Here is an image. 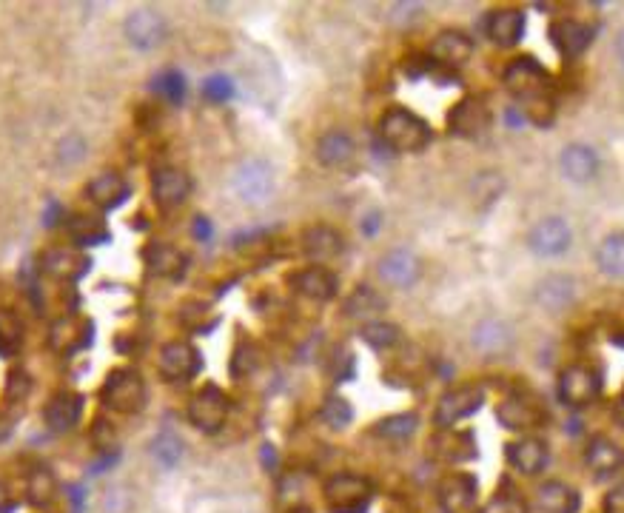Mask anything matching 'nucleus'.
<instances>
[{"instance_id":"f257e3e1","label":"nucleus","mask_w":624,"mask_h":513,"mask_svg":"<svg viewBox=\"0 0 624 513\" xmlns=\"http://www.w3.org/2000/svg\"><path fill=\"white\" fill-rule=\"evenodd\" d=\"M502 83L519 100V112L525 114L528 123L542 126V129L553 123V117H556V89L553 86L556 83L536 57H513L502 72Z\"/></svg>"},{"instance_id":"f03ea898","label":"nucleus","mask_w":624,"mask_h":513,"mask_svg":"<svg viewBox=\"0 0 624 513\" xmlns=\"http://www.w3.org/2000/svg\"><path fill=\"white\" fill-rule=\"evenodd\" d=\"M377 134L385 149L397 154H419L425 152L434 140V129L428 120L419 114L405 109V106H391L388 112L379 117Z\"/></svg>"},{"instance_id":"7ed1b4c3","label":"nucleus","mask_w":624,"mask_h":513,"mask_svg":"<svg viewBox=\"0 0 624 513\" xmlns=\"http://www.w3.org/2000/svg\"><path fill=\"white\" fill-rule=\"evenodd\" d=\"M100 399L114 414H140L149 402V385L137 368H114L103 382Z\"/></svg>"},{"instance_id":"20e7f679","label":"nucleus","mask_w":624,"mask_h":513,"mask_svg":"<svg viewBox=\"0 0 624 513\" xmlns=\"http://www.w3.org/2000/svg\"><path fill=\"white\" fill-rule=\"evenodd\" d=\"M322 496H325L328 513H368L371 499H374V482L360 474L342 471L325 479Z\"/></svg>"},{"instance_id":"39448f33","label":"nucleus","mask_w":624,"mask_h":513,"mask_svg":"<svg viewBox=\"0 0 624 513\" xmlns=\"http://www.w3.org/2000/svg\"><path fill=\"white\" fill-rule=\"evenodd\" d=\"M559 399L570 411H585L596 399L602 397V374L585 365V362H573L562 374H559Z\"/></svg>"},{"instance_id":"423d86ee","label":"nucleus","mask_w":624,"mask_h":513,"mask_svg":"<svg viewBox=\"0 0 624 513\" xmlns=\"http://www.w3.org/2000/svg\"><path fill=\"white\" fill-rule=\"evenodd\" d=\"M231 189L240 203L246 206H263L274 194V169L265 163L263 157H246L237 163L231 174Z\"/></svg>"},{"instance_id":"0eeeda50","label":"nucleus","mask_w":624,"mask_h":513,"mask_svg":"<svg viewBox=\"0 0 624 513\" xmlns=\"http://www.w3.org/2000/svg\"><path fill=\"white\" fill-rule=\"evenodd\" d=\"M482 405H485V388L479 382L456 385L451 391H445L436 402L434 425L439 431H451L456 422L473 417Z\"/></svg>"},{"instance_id":"6e6552de","label":"nucleus","mask_w":624,"mask_h":513,"mask_svg":"<svg viewBox=\"0 0 624 513\" xmlns=\"http://www.w3.org/2000/svg\"><path fill=\"white\" fill-rule=\"evenodd\" d=\"M231 417V397L220 385L200 388L189 402V422L203 434H220Z\"/></svg>"},{"instance_id":"1a4fd4ad","label":"nucleus","mask_w":624,"mask_h":513,"mask_svg":"<svg viewBox=\"0 0 624 513\" xmlns=\"http://www.w3.org/2000/svg\"><path fill=\"white\" fill-rule=\"evenodd\" d=\"M123 38L137 52H154L169 38V23L152 6H137L123 20Z\"/></svg>"},{"instance_id":"9d476101","label":"nucleus","mask_w":624,"mask_h":513,"mask_svg":"<svg viewBox=\"0 0 624 513\" xmlns=\"http://www.w3.org/2000/svg\"><path fill=\"white\" fill-rule=\"evenodd\" d=\"M493 112L482 95H468L456 103L448 114V132L462 140H479L491 132Z\"/></svg>"},{"instance_id":"9b49d317","label":"nucleus","mask_w":624,"mask_h":513,"mask_svg":"<svg viewBox=\"0 0 624 513\" xmlns=\"http://www.w3.org/2000/svg\"><path fill=\"white\" fill-rule=\"evenodd\" d=\"M573 246V228L565 217L553 214V217H542L536 226L528 231V248L536 257L545 260H556L562 254H568Z\"/></svg>"},{"instance_id":"f8f14e48","label":"nucleus","mask_w":624,"mask_h":513,"mask_svg":"<svg viewBox=\"0 0 624 513\" xmlns=\"http://www.w3.org/2000/svg\"><path fill=\"white\" fill-rule=\"evenodd\" d=\"M203 368V354L186 340H171L160 348L157 357V371L169 382H189L200 374Z\"/></svg>"},{"instance_id":"ddd939ff","label":"nucleus","mask_w":624,"mask_h":513,"mask_svg":"<svg viewBox=\"0 0 624 513\" xmlns=\"http://www.w3.org/2000/svg\"><path fill=\"white\" fill-rule=\"evenodd\" d=\"M473 52H476V46H473V40L468 38L465 32H459V29H445V32H439V35L431 40V46H428L425 55L434 60L436 69L456 72V69H462V66L471 63Z\"/></svg>"},{"instance_id":"4468645a","label":"nucleus","mask_w":624,"mask_h":513,"mask_svg":"<svg viewBox=\"0 0 624 513\" xmlns=\"http://www.w3.org/2000/svg\"><path fill=\"white\" fill-rule=\"evenodd\" d=\"M516 345V331L508 320L502 317H485L479 323L473 325L471 331V348L479 354V357H505Z\"/></svg>"},{"instance_id":"2eb2a0df","label":"nucleus","mask_w":624,"mask_h":513,"mask_svg":"<svg viewBox=\"0 0 624 513\" xmlns=\"http://www.w3.org/2000/svg\"><path fill=\"white\" fill-rule=\"evenodd\" d=\"M442 513H479V482L473 474L445 476L436 488Z\"/></svg>"},{"instance_id":"dca6fc26","label":"nucleus","mask_w":624,"mask_h":513,"mask_svg":"<svg viewBox=\"0 0 624 513\" xmlns=\"http://www.w3.org/2000/svg\"><path fill=\"white\" fill-rule=\"evenodd\" d=\"M379 280L391 288H414L422 277V260L416 257L411 248L399 246L391 248L388 254H382L377 266Z\"/></svg>"},{"instance_id":"f3484780","label":"nucleus","mask_w":624,"mask_h":513,"mask_svg":"<svg viewBox=\"0 0 624 513\" xmlns=\"http://www.w3.org/2000/svg\"><path fill=\"white\" fill-rule=\"evenodd\" d=\"M288 285L314 303H331L340 291V277L325 266H305L288 277Z\"/></svg>"},{"instance_id":"a211bd4d","label":"nucleus","mask_w":624,"mask_h":513,"mask_svg":"<svg viewBox=\"0 0 624 513\" xmlns=\"http://www.w3.org/2000/svg\"><path fill=\"white\" fill-rule=\"evenodd\" d=\"M191 189H194L191 177L183 169H177V166H163V169L154 171L152 197L163 211L180 209L191 197Z\"/></svg>"},{"instance_id":"6ab92c4d","label":"nucleus","mask_w":624,"mask_h":513,"mask_svg":"<svg viewBox=\"0 0 624 513\" xmlns=\"http://www.w3.org/2000/svg\"><path fill=\"white\" fill-rule=\"evenodd\" d=\"M576 294H579V285L570 274H548L533 288V303L545 314H562L576 303Z\"/></svg>"},{"instance_id":"aec40b11","label":"nucleus","mask_w":624,"mask_h":513,"mask_svg":"<svg viewBox=\"0 0 624 513\" xmlns=\"http://www.w3.org/2000/svg\"><path fill=\"white\" fill-rule=\"evenodd\" d=\"M496 419L505 431H513V434H528L533 428L542 425V408L528 397H519V394H511L505 397L499 405H496Z\"/></svg>"},{"instance_id":"412c9836","label":"nucleus","mask_w":624,"mask_h":513,"mask_svg":"<svg viewBox=\"0 0 624 513\" xmlns=\"http://www.w3.org/2000/svg\"><path fill=\"white\" fill-rule=\"evenodd\" d=\"M559 166H562L565 180L576 183V186H587V183H593L599 177L602 160H599V152L593 146H587V143H568L562 149Z\"/></svg>"},{"instance_id":"4be33fe9","label":"nucleus","mask_w":624,"mask_h":513,"mask_svg":"<svg viewBox=\"0 0 624 513\" xmlns=\"http://www.w3.org/2000/svg\"><path fill=\"white\" fill-rule=\"evenodd\" d=\"M596 38V29L582 20L562 18L550 23V40L556 46V52L565 57H582L590 49V43Z\"/></svg>"},{"instance_id":"5701e85b","label":"nucleus","mask_w":624,"mask_h":513,"mask_svg":"<svg viewBox=\"0 0 624 513\" xmlns=\"http://www.w3.org/2000/svg\"><path fill=\"white\" fill-rule=\"evenodd\" d=\"M505 456H508V462H511V468L516 474L539 476L548 468L550 448L545 439L522 437L505 448Z\"/></svg>"},{"instance_id":"b1692460","label":"nucleus","mask_w":624,"mask_h":513,"mask_svg":"<svg viewBox=\"0 0 624 513\" xmlns=\"http://www.w3.org/2000/svg\"><path fill=\"white\" fill-rule=\"evenodd\" d=\"M83 405L86 399L75 391H57L55 397L46 402L43 408V422L52 434H69L77 428V422L83 417Z\"/></svg>"},{"instance_id":"393cba45","label":"nucleus","mask_w":624,"mask_h":513,"mask_svg":"<svg viewBox=\"0 0 624 513\" xmlns=\"http://www.w3.org/2000/svg\"><path fill=\"white\" fill-rule=\"evenodd\" d=\"M86 194L92 200V206L100 211H114L120 209L129 197H132V186L126 177H120L117 171H100L97 177L89 180Z\"/></svg>"},{"instance_id":"a878e982","label":"nucleus","mask_w":624,"mask_h":513,"mask_svg":"<svg viewBox=\"0 0 624 513\" xmlns=\"http://www.w3.org/2000/svg\"><path fill=\"white\" fill-rule=\"evenodd\" d=\"M40 266L46 274H52L57 280H66V283H77L89 274L92 260L80 251V248H49L43 257H40Z\"/></svg>"},{"instance_id":"bb28decb","label":"nucleus","mask_w":624,"mask_h":513,"mask_svg":"<svg viewBox=\"0 0 624 513\" xmlns=\"http://www.w3.org/2000/svg\"><path fill=\"white\" fill-rule=\"evenodd\" d=\"M525 12L522 9H496L488 15V23H485V32H488V40L499 49H513L519 46V40L525 38Z\"/></svg>"},{"instance_id":"cd10ccee","label":"nucleus","mask_w":624,"mask_h":513,"mask_svg":"<svg viewBox=\"0 0 624 513\" xmlns=\"http://www.w3.org/2000/svg\"><path fill=\"white\" fill-rule=\"evenodd\" d=\"M345 251V240L337 228L311 226L303 231V254L311 260V266H322L337 260Z\"/></svg>"},{"instance_id":"c85d7f7f","label":"nucleus","mask_w":624,"mask_h":513,"mask_svg":"<svg viewBox=\"0 0 624 513\" xmlns=\"http://www.w3.org/2000/svg\"><path fill=\"white\" fill-rule=\"evenodd\" d=\"M354 154H357V143H354L351 134L342 132V129H328L325 134H320V140L314 146V157H317V163L325 166V169H342V166H348L354 160Z\"/></svg>"},{"instance_id":"c756f323","label":"nucleus","mask_w":624,"mask_h":513,"mask_svg":"<svg viewBox=\"0 0 624 513\" xmlns=\"http://www.w3.org/2000/svg\"><path fill=\"white\" fill-rule=\"evenodd\" d=\"M143 263L152 271L154 277L163 280H183L186 268H189V257L180 248L169 246V243H152L143 251Z\"/></svg>"},{"instance_id":"7c9ffc66","label":"nucleus","mask_w":624,"mask_h":513,"mask_svg":"<svg viewBox=\"0 0 624 513\" xmlns=\"http://www.w3.org/2000/svg\"><path fill=\"white\" fill-rule=\"evenodd\" d=\"M385 308H388V300L379 294L377 288H371V285H357V288L348 294V300L342 303V314H345L348 320H360V323L365 325L374 323V320H382Z\"/></svg>"},{"instance_id":"2f4dec72","label":"nucleus","mask_w":624,"mask_h":513,"mask_svg":"<svg viewBox=\"0 0 624 513\" xmlns=\"http://www.w3.org/2000/svg\"><path fill=\"white\" fill-rule=\"evenodd\" d=\"M92 323L89 320H80V317H60L52 331H49V342L57 354H75L83 351L89 342H92Z\"/></svg>"},{"instance_id":"473e14b6","label":"nucleus","mask_w":624,"mask_h":513,"mask_svg":"<svg viewBox=\"0 0 624 513\" xmlns=\"http://www.w3.org/2000/svg\"><path fill=\"white\" fill-rule=\"evenodd\" d=\"M536 508L542 513H579L582 508V496L579 491L568 485V482H559V479H548L542 482V488L536 491Z\"/></svg>"},{"instance_id":"72a5a7b5","label":"nucleus","mask_w":624,"mask_h":513,"mask_svg":"<svg viewBox=\"0 0 624 513\" xmlns=\"http://www.w3.org/2000/svg\"><path fill=\"white\" fill-rule=\"evenodd\" d=\"M585 465L593 476L616 474L624 465V451L610 437H593L587 442Z\"/></svg>"},{"instance_id":"f704fd0d","label":"nucleus","mask_w":624,"mask_h":513,"mask_svg":"<svg viewBox=\"0 0 624 513\" xmlns=\"http://www.w3.org/2000/svg\"><path fill=\"white\" fill-rule=\"evenodd\" d=\"M596 268L613 277V280H622L624 277V231H610L605 240L596 248Z\"/></svg>"},{"instance_id":"c9c22d12","label":"nucleus","mask_w":624,"mask_h":513,"mask_svg":"<svg viewBox=\"0 0 624 513\" xmlns=\"http://www.w3.org/2000/svg\"><path fill=\"white\" fill-rule=\"evenodd\" d=\"M149 451H152V459L160 465V468H163V471H174V468L183 462L186 445H183V439L177 437L171 428H163V431H157V434H154Z\"/></svg>"},{"instance_id":"e433bc0d","label":"nucleus","mask_w":624,"mask_h":513,"mask_svg":"<svg viewBox=\"0 0 624 513\" xmlns=\"http://www.w3.org/2000/svg\"><path fill=\"white\" fill-rule=\"evenodd\" d=\"M66 228H69V237H72L80 248L103 246V243L112 240L109 226L103 223V217H83V214H77V217H72V223Z\"/></svg>"},{"instance_id":"4c0bfd02","label":"nucleus","mask_w":624,"mask_h":513,"mask_svg":"<svg viewBox=\"0 0 624 513\" xmlns=\"http://www.w3.org/2000/svg\"><path fill=\"white\" fill-rule=\"evenodd\" d=\"M60 494V482L49 468H35L26 476V496L35 508H49Z\"/></svg>"},{"instance_id":"58836bf2","label":"nucleus","mask_w":624,"mask_h":513,"mask_svg":"<svg viewBox=\"0 0 624 513\" xmlns=\"http://www.w3.org/2000/svg\"><path fill=\"white\" fill-rule=\"evenodd\" d=\"M152 92L160 100H166L169 106H180L186 100V92H189V83H186V75L180 69H163L157 72L152 80Z\"/></svg>"},{"instance_id":"ea45409f","label":"nucleus","mask_w":624,"mask_h":513,"mask_svg":"<svg viewBox=\"0 0 624 513\" xmlns=\"http://www.w3.org/2000/svg\"><path fill=\"white\" fill-rule=\"evenodd\" d=\"M23 323L12 308H0V357L12 360L23 348Z\"/></svg>"},{"instance_id":"a19ab883","label":"nucleus","mask_w":624,"mask_h":513,"mask_svg":"<svg viewBox=\"0 0 624 513\" xmlns=\"http://www.w3.org/2000/svg\"><path fill=\"white\" fill-rule=\"evenodd\" d=\"M419 428V417L414 411H405V414H391V417L379 419L374 425V437L388 439V442H405L411 439Z\"/></svg>"},{"instance_id":"79ce46f5","label":"nucleus","mask_w":624,"mask_h":513,"mask_svg":"<svg viewBox=\"0 0 624 513\" xmlns=\"http://www.w3.org/2000/svg\"><path fill=\"white\" fill-rule=\"evenodd\" d=\"M360 337L365 345H371L374 351H391L402 342V328L388 320H374V323H365L360 328Z\"/></svg>"},{"instance_id":"37998d69","label":"nucleus","mask_w":624,"mask_h":513,"mask_svg":"<svg viewBox=\"0 0 624 513\" xmlns=\"http://www.w3.org/2000/svg\"><path fill=\"white\" fill-rule=\"evenodd\" d=\"M320 419L328 428H334V431H345L354 422V408L340 394H328L320 405Z\"/></svg>"},{"instance_id":"c03bdc74","label":"nucleus","mask_w":624,"mask_h":513,"mask_svg":"<svg viewBox=\"0 0 624 513\" xmlns=\"http://www.w3.org/2000/svg\"><path fill=\"white\" fill-rule=\"evenodd\" d=\"M436 448H445L442 456L451 459V462H465V459H473V456H476V442H473L471 434H468V431H465V434H456L454 428L439 434Z\"/></svg>"},{"instance_id":"a18cd8bd","label":"nucleus","mask_w":624,"mask_h":513,"mask_svg":"<svg viewBox=\"0 0 624 513\" xmlns=\"http://www.w3.org/2000/svg\"><path fill=\"white\" fill-rule=\"evenodd\" d=\"M86 154H89V140H86L80 132L63 134V137L57 140L55 157L60 166H77V163L86 160Z\"/></svg>"},{"instance_id":"49530a36","label":"nucleus","mask_w":624,"mask_h":513,"mask_svg":"<svg viewBox=\"0 0 624 513\" xmlns=\"http://www.w3.org/2000/svg\"><path fill=\"white\" fill-rule=\"evenodd\" d=\"M502 191H505V180H502V174H496V171H485V174H479V177L473 180V200H479L482 209L493 206V203L499 200Z\"/></svg>"},{"instance_id":"de8ad7c7","label":"nucleus","mask_w":624,"mask_h":513,"mask_svg":"<svg viewBox=\"0 0 624 513\" xmlns=\"http://www.w3.org/2000/svg\"><path fill=\"white\" fill-rule=\"evenodd\" d=\"M200 92L206 97L208 103H228L234 92H237V86H234V80L223 72H214V75H208L203 80V86H200Z\"/></svg>"},{"instance_id":"09e8293b","label":"nucleus","mask_w":624,"mask_h":513,"mask_svg":"<svg viewBox=\"0 0 624 513\" xmlns=\"http://www.w3.org/2000/svg\"><path fill=\"white\" fill-rule=\"evenodd\" d=\"M425 18V6L416 0H402V3H391L388 6V20L399 26V29H411L419 20Z\"/></svg>"},{"instance_id":"8fccbe9b","label":"nucleus","mask_w":624,"mask_h":513,"mask_svg":"<svg viewBox=\"0 0 624 513\" xmlns=\"http://www.w3.org/2000/svg\"><path fill=\"white\" fill-rule=\"evenodd\" d=\"M29 391H32V380H29V374L26 371H12L9 374V380H6V391H3V399L6 402H15L20 405L23 399L29 397Z\"/></svg>"},{"instance_id":"3c124183","label":"nucleus","mask_w":624,"mask_h":513,"mask_svg":"<svg viewBox=\"0 0 624 513\" xmlns=\"http://www.w3.org/2000/svg\"><path fill=\"white\" fill-rule=\"evenodd\" d=\"M63 494H66L69 505H72V513L86 511V485H80V482H72V485H66V488H63Z\"/></svg>"},{"instance_id":"603ef678","label":"nucleus","mask_w":624,"mask_h":513,"mask_svg":"<svg viewBox=\"0 0 624 513\" xmlns=\"http://www.w3.org/2000/svg\"><path fill=\"white\" fill-rule=\"evenodd\" d=\"M382 223H385L382 211L379 209L368 211V214H365V217L360 220V231L365 234V237H377L379 231H382Z\"/></svg>"},{"instance_id":"864d4df0","label":"nucleus","mask_w":624,"mask_h":513,"mask_svg":"<svg viewBox=\"0 0 624 513\" xmlns=\"http://www.w3.org/2000/svg\"><path fill=\"white\" fill-rule=\"evenodd\" d=\"M123 494V488H112L109 494H106V502H103V508L109 513H123L126 508H129V499L126 496H120Z\"/></svg>"},{"instance_id":"5fc2aeb1","label":"nucleus","mask_w":624,"mask_h":513,"mask_svg":"<svg viewBox=\"0 0 624 513\" xmlns=\"http://www.w3.org/2000/svg\"><path fill=\"white\" fill-rule=\"evenodd\" d=\"M605 513H624V482L605 496Z\"/></svg>"},{"instance_id":"6e6d98bb","label":"nucleus","mask_w":624,"mask_h":513,"mask_svg":"<svg viewBox=\"0 0 624 513\" xmlns=\"http://www.w3.org/2000/svg\"><path fill=\"white\" fill-rule=\"evenodd\" d=\"M191 234H194V240H200V243H208L211 240V234H214V228H211V220L208 217H194V226H191Z\"/></svg>"},{"instance_id":"4d7b16f0","label":"nucleus","mask_w":624,"mask_h":513,"mask_svg":"<svg viewBox=\"0 0 624 513\" xmlns=\"http://www.w3.org/2000/svg\"><path fill=\"white\" fill-rule=\"evenodd\" d=\"M63 223V209H60V203L55 200H49L46 203V211H43V226L46 228H55Z\"/></svg>"},{"instance_id":"13d9d810","label":"nucleus","mask_w":624,"mask_h":513,"mask_svg":"<svg viewBox=\"0 0 624 513\" xmlns=\"http://www.w3.org/2000/svg\"><path fill=\"white\" fill-rule=\"evenodd\" d=\"M18 511V499L9 491V485L0 479V513H15Z\"/></svg>"},{"instance_id":"bf43d9fd","label":"nucleus","mask_w":624,"mask_h":513,"mask_svg":"<svg viewBox=\"0 0 624 513\" xmlns=\"http://www.w3.org/2000/svg\"><path fill=\"white\" fill-rule=\"evenodd\" d=\"M263 468L265 471H277V448L263 445Z\"/></svg>"},{"instance_id":"052dcab7","label":"nucleus","mask_w":624,"mask_h":513,"mask_svg":"<svg viewBox=\"0 0 624 513\" xmlns=\"http://www.w3.org/2000/svg\"><path fill=\"white\" fill-rule=\"evenodd\" d=\"M616 57H619V63L624 66V29L616 35Z\"/></svg>"},{"instance_id":"680f3d73","label":"nucleus","mask_w":624,"mask_h":513,"mask_svg":"<svg viewBox=\"0 0 624 513\" xmlns=\"http://www.w3.org/2000/svg\"><path fill=\"white\" fill-rule=\"evenodd\" d=\"M616 419H619V422L624 425V394L616 399Z\"/></svg>"}]
</instances>
